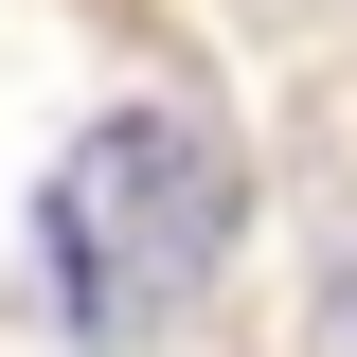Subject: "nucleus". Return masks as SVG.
Masks as SVG:
<instances>
[{"label":"nucleus","mask_w":357,"mask_h":357,"mask_svg":"<svg viewBox=\"0 0 357 357\" xmlns=\"http://www.w3.org/2000/svg\"><path fill=\"white\" fill-rule=\"evenodd\" d=\"M232 232H250V178H232V143L197 126V107H107V126L54 161V197H36V250H54L72 340H161V321H197V286L232 268Z\"/></svg>","instance_id":"nucleus-1"},{"label":"nucleus","mask_w":357,"mask_h":357,"mask_svg":"<svg viewBox=\"0 0 357 357\" xmlns=\"http://www.w3.org/2000/svg\"><path fill=\"white\" fill-rule=\"evenodd\" d=\"M321 357H357V286H340V304H321Z\"/></svg>","instance_id":"nucleus-2"}]
</instances>
